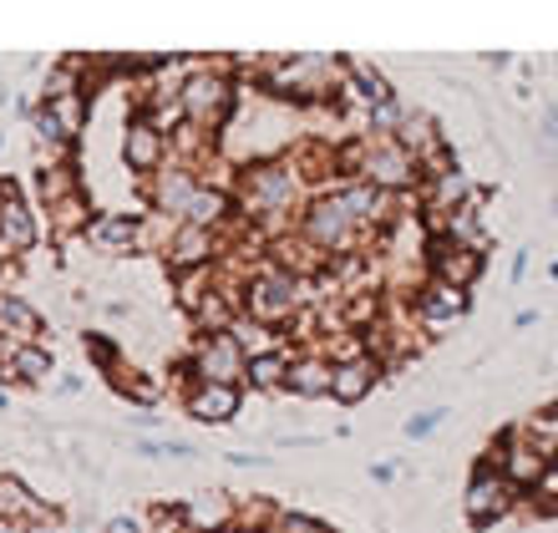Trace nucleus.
Wrapping results in <instances>:
<instances>
[{"instance_id": "obj_1", "label": "nucleus", "mask_w": 558, "mask_h": 533, "mask_svg": "<svg viewBox=\"0 0 558 533\" xmlns=\"http://www.w3.org/2000/svg\"><path fill=\"white\" fill-rule=\"evenodd\" d=\"M487 468L498 477H508V488L523 493V488H538L548 477V458L538 452V447L523 437V432H513V437H502L493 452H487Z\"/></svg>"}, {"instance_id": "obj_2", "label": "nucleus", "mask_w": 558, "mask_h": 533, "mask_svg": "<svg viewBox=\"0 0 558 533\" xmlns=\"http://www.w3.org/2000/svg\"><path fill=\"white\" fill-rule=\"evenodd\" d=\"M229 102H234V87H229L223 72H193L183 82V92H178V107H183V118L193 128H219Z\"/></svg>"}, {"instance_id": "obj_3", "label": "nucleus", "mask_w": 558, "mask_h": 533, "mask_svg": "<svg viewBox=\"0 0 558 533\" xmlns=\"http://www.w3.org/2000/svg\"><path fill=\"white\" fill-rule=\"evenodd\" d=\"M193 371L204 376V386H234L239 376H244V351H239V341L229 330L204 336L198 351H193Z\"/></svg>"}, {"instance_id": "obj_4", "label": "nucleus", "mask_w": 558, "mask_h": 533, "mask_svg": "<svg viewBox=\"0 0 558 533\" xmlns=\"http://www.w3.org/2000/svg\"><path fill=\"white\" fill-rule=\"evenodd\" d=\"M294 305H300V284L279 269H265L259 280L250 284V311L259 326H275V320H290Z\"/></svg>"}, {"instance_id": "obj_5", "label": "nucleus", "mask_w": 558, "mask_h": 533, "mask_svg": "<svg viewBox=\"0 0 558 533\" xmlns=\"http://www.w3.org/2000/svg\"><path fill=\"white\" fill-rule=\"evenodd\" d=\"M518 504V493L508 488V477H498L493 468H483V473L468 483V498H462V508H468L472 523H498L508 508Z\"/></svg>"}, {"instance_id": "obj_6", "label": "nucleus", "mask_w": 558, "mask_h": 533, "mask_svg": "<svg viewBox=\"0 0 558 533\" xmlns=\"http://www.w3.org/2000/svg\"><path fill=\"white\" fill-rule=\"evenodd\" d=\"M361 173H366V183L376 193H386V189H407V183L416 178V163H412V153L401 148V143H381V148L366 153Z\"/></svg>"}, {"instance_id": "obj_7", "label": "nucleus", "mask_w": 558, "mask_h": 533, "mask_svg": "<svg viewBox=\"0 0 558 533\" xmlns=\"http://www.w3.org/2000/svg\"><path fill=\"white\" fill-rule=\"evenodd\" d=\"M351 214L340 208V198L330 193V198H320V204H310L305 214V234L310 244H320V250H340V244H351Z\"/></svg>"}, {"instance_id": "obj_8", "label": "nucleus", "mask_w": 558, "mask_h": 533, "mask_svg": "<svg viewBox=\"0 0 558 533\" xmlns=\"http://www.w3.org/2000/svg\"><path fill=\"white\" fill-rule=\"evenodd\" d=\"M294 189H300V183H294V168L269 163V168H254V173H250L244 198H250L254 208H265V214H279V208H290Z\"/></svg>"}, {"instance_id": "obj_9", "label": "nucleus", "mask_w": 558, "mask_h": 533, "mask_svg": "<svg viewBox=\"0 0 558 533\" xmlns=\"http://www.w3.org/2000/svg\"><path fill=\"white\" fill-rule=\"evenodd\" d=\"M432 269H437L441 284L472 290V280L483 275V254L468 250V244H452V239H441V244H432Z\"/></svg>"}, {"instance_id": "obj_10", "label": "nucleus", "mask_w": 558, "mask_h": 533, "mask_svg": "<svg viewBox=\"0 0 558 533\" xmlns=\"http://www.w3.org/2000/svg\"><path fill=\"white\" fill-rule=\"evenodd\" d=\"M0 244H5V250H31V244H36V219H31V208L21 204L15 183H5V178H0Z\"/></svg>"}, {"instance_id": "obj_11", "label": "nucleus", "mask_w": 558, "mask_h": 533, "mask_svg": "<svg viewBox=\"0 0 558 533\" xmlns=\"http://www.w3.org/2000/svg\"><path fill=\"white\" fill-rule=\"evenodd\" d=\"M178 513H183V529L189 533H219L234 523V498H229V493H198V498H189Z\"/></svg>"}, {"instance_id": "obj_12", "label": "nucleus", "mask_w": 558, "mask_h": 533, "mask_svg": "<svg viewBox=\"0 0 558 533\" xmlns=\"http://www.w3.org/2000/svg\"><path fill=\"white\" fill-rule=\"evenodd\" d=\"M416 311H422L426 326H447V320H462V315H468V290L432 280V284L422 290V300H416Z\"/></svg>"}, {"instance_id": "obj_13", "label": "nucleus", "mask_w": 558, "mask_h": 533, "mask_svg": "<svg viewBox=\"0 0 558 533\" xmlns=\"http://www.w3.org/2000/svg\"><path fill=\"white\" fill-rule=\"evenodd\" d=\"M122 163L133 168V173H153L162 163V133L153 122H133L122 133Z\"/></svg>"}, {"instance_id": "obj_14", "label": "nucleus", "mask_w": 558, "mask_h": 533, "mask_svg": "<svg viewBox=\"0 0 558 533\" xmlns=\"http://www.w3.org/2000/svg\"><path fill=\"white\" fill-rule=\"evenodd\" d=\"M371 386H376V361H345V366H330V397L355 407L361 397H371Z\"/></svg>"}, {"instance_id": "obj_15", "label": "nucleus", "mask_w": 558, "mask_h": 533, "mask_svg": "<svg viewBox=\"0 0 558 533\" xmlns=\"http://www.w3.org/2000/svg\"><path fill=\"white\" fill-rule=\"evenodd\" d=\"M189 412L198 422H229L239 412V386H198L189 397Z\"/></svg>"}, {"instance_id": "obj_16", "label": "nucleus", "mask_w": 558, "mask_h": 533, "mask_svg": "<svg viewBox=\"0 0 558 533\" xmlns=\"http://www.w3.org/2000/svg\"><path fill=\"white\" fill-rule=\"evenodd\" d=\"M193 193H198V183H193L189 173H162L158 183H153V204H158L162 214H189Z\"/></svg>"}, {"instance_id": "obj_17", "label": "nucleus", "mask_w": 558, "mask_h": 533, "mask_svg": "<svg viewBox=\"0 0 558 533\" xmlns=\"http://www.w3.org/2000/svg\"><path fill=\"white\" fill-rule=\"evenodd\" d=\"M208 254H214V239H208V229H193V223H183V229L173 234V265L178 269L208 265Z\"/></svg>"}, {"instance_id": "obj_18", "label": "nucleus", "mask_w": 558, "mask_h": 533, "mask_svg": "<svg viewBox=\"0 0 558 533\" xmlns=\"http://www.w3.org/2000/svg\"><path fill=\"white\" fill-rule=\"evenodd\" d=\"M0 330H5V336H15V341H21V346H31V336L41 330V315L31 311L26 300L0 295Z\"/></svg>"}, {"instance_id": "obj_19", "label": "nucleus", "mask_w": 558, "mask_h": 533, "mask_svg": "<svg viewBox=\"0 0 558 533\" xmlns=\"http://www.w3.org/2000/svg\"><path fill=\"white\" fill-rule=\"evenodd\" d=\"M290 391L300 397H330V366L325 361H290Z\"/></svg>"}, {"instance_id": "obj_20", "label": "nucleus", "mask_w": 558, "mask_h": 533, "mask_svg": "<svg viewBox=\"0 0 558 533\" xmlns=\"http://www.w3.org/2000/svg\"><path fill=\"white\" fill-rule=\"evenodd\" d=\"M92 244H102V250H133L137 223L128 219V214H107V219L92 223Z\"/></svg>"}, {"instance_id": "obj_21", "label": "nucleus", "mask_w": 558, "mask_h": 533, "mask_svg": "<svg viewBox=\"0 0 558 533\" xmlns=\"http://www.w3.org/2000/svg\"><path fill=\"white\" fill-rule=\"evenodd\" d=\"M41 513H46V508L36 504V498H31L15 477H0V519L15 523V519H41Z\"/></svg>"}, {"instance_id": "obj_22", "label": "nucleus", "mask_w": 558, "mask_h": 533, "mask_svg": "<svg viewBox=\"0 0 558 533\" xmlns=\"http://www.w3.org/2000/svg\"><path fill=\"white\" fill-rule=\"evenodd\" d=\"M11 376H21V381L41 386L46 376H51V355L41 351V346H15L11 351Z\"/></svg>"}, {"instance_id": "obj_23", "label": "nucleus", "mask_w": 558, "mask_h": 533, "mask_svg": "<svg viewBox=\"0 0 558 533\" xmlns=\"http://www.w3.org/2000/svg\"><path fill=\"white\" fill-rule=\"evenodd\" d=\"M244 371H250V381L254 386H284V376H290V361H284V355L279 351H265V355H250V361H244Z\"/></svg>"}, {"instance_id": "obj_24", "label": "nucleus", "mask_w": 558, "mask_h": 533, "mask_svg": "<svg viewBox=\"0 0 558 533\" xmlns=\"http://www.w3.org/2000/svg\"><path fill=\"white\" fill-rule=\"evenodd\" d=\"M46 112L57 118V128L66 133V143H72L76 133H82V118H87V102H82V92H72V97H57V102H46Z\"/></svg>"}, {"instance_id": "obj_25", "label": "nucleus", "mask_w": 558, "mask_h": 533, "mask_svg": "<svg viewBox=\"0 0 558 533\" xmlns=\"http://www.w3.org/2000/svg\"><path fill=\"white\" fill-rule=\"evenodd\" d=\"M223 208H229V198H223V193L198 189V193H193V204H189V214H183V219H189L193 229H208V223H219V219H223Z\"/></svg>"}, {"instance_id": "obj_26", "label": "nucleus", "mask_w": 558, "mask_h": 533, "mask_svg": "<svg viewBox=\"0 0 558 533\" xmlns=\"http://www.w3.org/2000/svg\"><path fill=\"white\" fill-rule=\"evenodd\" d=\"M340 198V208L351 214V223H361V219H371L376 208H381V193L371 189V183H355V189H345V193H336Z\"/></svg>"}, {"instance_id": "obj_27", "label": "nucleus", "mask_w": 558, "mask_h": 533, "mask_svg": "<svg viewBox=\"0 0 558 533\" xmlns=\"http://www.w3.org/2000/svg\"><path fill=\"white\" fill-rule=\"evenodd\" d=\"M275 533H330L325 523L305 519V513H275V523H269Z\"/></svg>"}, {"instance_id": "obj_28", "label": "nucleus", "mask_w": 558, "mask_h": 533, "mask_svg": "<svg viewBox=\"0 0 558 533\" xmlns=\"http://www.w3.org/2000/svg\"><path fill=\"white\" fill-rule=\"evenodd\" d=\"M36 137H41V143H51V148H61V143H66V133H61L57 128V118H51V112H36Z\"/></svg>"}, {"instance_id": "obj_29", "label": "nucleus", "mask_w": 558, "mask_h": 533, "mask_svg": "<svg viewBox=\"0 0 558 533\" xmlns=\"http://www.w3.org/2000/svg\"><path fill=\"white\" fill-rule=\"evenodd\" d=\"M441 416H447V412H441V407H437V412H422V416H412V422H407V437H426V432H437V427H441Z\"/></svg>"}, {"instance_id": "obj_30", "label": "nucleus", "mask_w": 558, "mask_h": 533, "mask_svg": "<svg viewBox=\"0 0 558 533\" xmlns=\"http://www.w3.org/2000/svg\"><path fill=\"white\" fill-rule=\"evenodd\" d=\"M57 223H61V229H72V223H82V198H76V193L57 204Z\"/></svg>"}, {"instance_id": "obj_31", "label": "nucleus", "mask_w": 558, "mask_h": 533, "mask_svg": "<svg viewBox=\"0 0 558 533\" xmlns=\"http://www.w3.org/2000/svg\"><path fill=\"white\" fill-rule=\"evenodd\" d=\"M87 351H92V361H102V366H112V346H107V341L87 336Z\"/></svg>"}, {"instance_id": "obj_32", "label": "nucleus", "mask_w": 558, "mask_h": 533, "mask_svg": "<svg viewBox=\"0 0 558 533\" xmlns=\"http://www.w3.org/2000/svg\"><path fill=\"white\" fill-rule=\"evenodd\" d=\"M107 533H137V523L133 519H112L107 523Z\"/></svg>"}, {"instance_id": "obj_33", "label": "nucleus", "mask_w": 558, "mask_h": 533, "mask_svg": "<svg viewBox=\"0 0 558 533\" xmlns=\"http://www.w3.org/2000/svg\"><path fill=\"white\" fill-rule=\"evenodd\" d=\"M11 351H15V341H5V336H0V371L11 366Z\"/></svg>"}, {"instance_id": "obj_34", "label": "nucleus", "mask_w": 558, "mask_h": 533, "mask_svg": "<svg viewBox=\"0 0 558 533\" xmlns=\"http://www.w3.org/2000/svg\"><path fill=\"white\" fill-rule=\"evenodd\" d=\"M548 137H554V143H558V107H554V112H548Z\"/></svg>"}, {"instance_id": "obj_35", "label": "nucleus", "mask_w": 558, "mask_h": 533, "mask_svg": "<svg viewBox=\"0 0 558 533\" xmlns=\"http://www.w3.org/2000/svg\"><path fill=\"white\" fill-rule=\"evenodd\" d=\"M0 533H21V529H15V523H5V519H0Z\"/></svg>"}, {"instance_id": "obj_36", "label": "nucleus", "mask_w": 558, "mask_h": 533, "mask_svg": "<svg viewBox=\"0 0 558 533\" xmlns=\"http://www.w3.org/2000/svg\"><path fill=\"white\" fill-rule=\"evenodd\" d=\"M51 533H57V529H51Z\"/></svg>"}]
</instances>
